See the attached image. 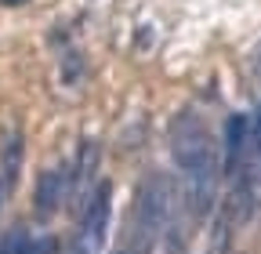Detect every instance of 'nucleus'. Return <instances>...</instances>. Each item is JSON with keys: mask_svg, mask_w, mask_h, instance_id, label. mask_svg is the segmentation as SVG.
Instances as JSON below:
<instances>
[{"mask_svg": "<svg viewBox=\"0 0 261 254\" xmlns=\"http://www.w3.org/2000/svg\"><path fill=\"white\" fill-rule=\"evenodd\" d=\"M171 153L174 164L181 171V204L189 211V218H207L214 211V196H218V178H221V164H218V149L207 135V127L200 116L181 113L174 120L171 131Z\"/></svg>", "mask_w": 261, "mask_h": 254, "instance_id": "f257e3e1", "label": "nucleus"}, {"mask_svg": "<svg viewBox=\"0 0 261 254\" xmlns=\"http://www.w3.org/2000/svg\"><path fill=\"white\" fill-rule=\"evenodd\" d=\"M178 214V189L167 174H149L130 204V214L123 221V233L113 247V254H152L163 240L171 218Z\"/></svg>", "mask_w": 261, "mask_h": 254, "instance_id": "f03ea898", "label": "nucleus"}, {"mask_svg": "<svg viewBox=\"0 0 261 254\" xmlns=\"http://www.w3.org/2000/svg\"><path fill=\"white\" fill-rule=\"evenodd\" d=\"M109 211H113V185L109 182H98L94 193L80 207V236H76L80 250H87V254L102 250L106 233H109Z\"/></svg>", "mask_w": 261, "mask_h": 254, "instance_id": "7ed1b4c3", "label": "nucleus"}, {"mask_svg": "<svg viewBox=\"0 0 261 254\" xmlns=\"http://www.w3.org/2000/svg\"><path fill=\"white\" fill-rule=\"evenodd\" d=\"M250 135H254V120L247 113H232L225 120V160H221V174L232 178L247 156V145H250Z\"/></svg>", "mask_w": 261, "mask_h": 254, "instance_id": "20e7f679", "label": "nucleus"}, {"mask_svg": "<svg viewBox=\"0 0 261 254\" xmlns=\"http://www.w3.org/2000/svg\"><path fill=\"white\" fill-rule=\"evenodd\" d=\"M65 193H69V174H65V167H47L37 182V211L47 218L62 207Z\"/></svg>", "mask_w": 261, "mask_h": 254, "instance_id": "39448f33", "label": "nucleus"}, {"mask_svg": "<svg viewBox=\"0 0 261 254\" xmlns=\"http://www.w3.org/2000/svg\"><path fill=\"white\" fill-rule=\"evenodd\" d=\"M94 167H98V145H94V142H84V145H80V156H76V167H73V193H76V204H80V207H84V200L91 196V193H87V182H91Z\"/></svg>", "mask_w": 261, "mask_h": 254, "instance_id": "423d86ee", "label": "nucleus"}, {"mask_svg": "<svg viewBox=\"0 0 261 254\" xmlns=\"http://www.w3.org/2000/svg\"><path fill=\"white\" fill-rule=\"evenodd\" d=\"M18 167H22V135L11 131L8 142H4V160H0V185H4V193H11V189H15Z\"/></svg>", "mask_w": 261, "mask_h": 254, "instance_id": "0eeeda50", "label": "nucleus"}, {"mask_svg": "<svg viewBox=\"0 0 261 254\" xmlns=\"http://www.w3.org/2000/svg\"><path fill=\"white\" fill-rule=\"evenodd\" d=\"M25 250H29L25 229H11V233L4 236V243H0V254H25Z\"/></svg>", "mask_w": 261, "mask_h": 254, "instance_id": "6e6552de", "label": "nucleus"}, {"mask_svg": "<svg viewBox=\"0 0 261 254\" xmlns=\"http://www.w3.org/2000/svg\"><path fill=\"white\" fill-rule=\"evenodd\" d=\"M25 254H55V240H40V243H29Z\"/></svg>", "mask_w": 261, "mask_h": 254, "instance_id": "1a4fd4ad", "label": "nucleus"}, {"mask_svg": "<svg viewBox=\"0 0 261 254\" xmlns=\"http://www.w3.org/2000/svg\"><path fill=\"white\" fill-rule=\"evenodd\" d=\"M0 4H25V0H0Z\"/></svg>", "mask_w": 261, "mask_h": 254, "instance_id": "9d476101", "label": "nucleus"}, {"mask_svg": "<svg viewBox=\"0 0 261 254\" xmlns=\"http://www.w3.org/2000/svg\"><path fill=\"white\" fill-rule=\"evenodd\" d=\"M257 62H261V58H257Z\"/></svg>", "mask_w": 261, "mask_h": 254, "instance_id": "9b49d317", "label": "nucleus"}]
</instances>
